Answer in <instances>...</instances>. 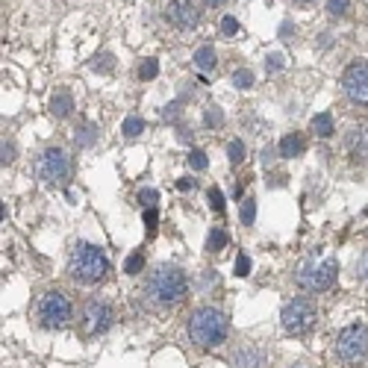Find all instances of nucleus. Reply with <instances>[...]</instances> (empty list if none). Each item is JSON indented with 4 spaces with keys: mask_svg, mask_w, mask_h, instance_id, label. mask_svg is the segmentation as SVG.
Listing matches in <instances>:
<instances>
[{
    "mask_svg": "<svg viewBox=\"0 0 368 368\" xmlns=\"http://www.w3.org/2000/svg\"><path fill=\"white\" fill-rule=\"evenodd\" d=\"M156 221H160L156 209H144V227H147V233H156Z\"/></svg>",
    "mask_w": 368,
    "mask_h": 368,
    "instance_id": "2f4dec72",
    "label": "nucleus"
},
{
    "mask_svg": "<svg viewBox=\"0 0 368 368\" xmlns=\"http://www.w3.org/2000/svg\"><path fill=\"white\" fill-rule=\"evenodd\" d=\"M188 165H192L195 171H204V168H206V153L204 151H192V153H188Z\"/></svg>",
    "mask_w": 368,
    "mask_h": 368,
    "instance_id": "a878e982",
    "label": "nucleus"
},
{
    "mask_svg": "<svg viewBox=\"0 0 368 368\" xmlns=\"http://www.w3.org/2000/svg\"><path fill=\"white\" fill-rule=\"evenodd\" d=\"M221 33H224V36H236L239 33V21L233 15H227L224 21H221Z\"/></svg>",
    "mask_w": 368,
    "mask_h": 368,
    "instance_id": "c85d7f7f",
    "label": "nucleus"
},
{
    "mask_svg": "<svg viewBox=\"0 0 368 368\" xmlns=\"http://www.w3.org/2000/svg\"><path fill=\"white\" fill-rule=\"evenodd\" d=\"M107 271H109V259L98 245L77 241V245L71 248L68 274L74 283H80V286H98V283L107 277Z\"/></svg>",
    "mask_w": 368,
    "mask_h": 368,
    "instance_id": "f03ea898",
    "label": "nucleus"
},
{
    "mask_svg": "<svg viewBox=\"0 0 368 368\" xmlns=\"http://www.w3.org/2000/svg\"><path fill=\"white\" fill-rule=\"evenodd\" d=\"M12 156H15V147L3 142V165H6V162H12Z\"/></svg>",
    "mask_w": 368,
    "mask_h": 368,
    "instance_id": "f704fd0d",
    "label": "nucleus"
},
{
    "mask_svg": "<svg viewBox=\"0 0 368 368\" xmlns=\"http://www.w3.org/2000/svg\"><path fill=\"white\" fill-rule=\"evenodd\" d=\"M224 245H227V233H224V230H221V227H215L213 233H209L206 250H209V254H215V250H221V248H224Z\"/></svg>",
    "mask_w": 368,
    "mask_h": 368,
    "instance_id": "aec40b11",
    "label": "nucleus"
},
{
    "mask_svg": "<svg viewBox=\"0 0 368 368\" xmlns=\"http://www.w3.org/2000/svg\"><path fill=\"white\" fill-rule=\"evenodd\" d=\"M233 83H236L239 89H250V86H254V74H250V71H236L233 74Z\"/></svg>",
    "mask_w": 368,
    "mask_h": 368,
    "instance_id": "b1692460",
    "label": "nucleus"
},
{
    "mask_svg": "<svg viewBox=\"0 0 368 368\" xmlns=\"http://www.w3.org/2000/svg\"><path fill=\"white\" fill-rule=\"evenodd\" d=\"M294 3H315V0H294Z\"/></svg>",
    "mask_w": 368,
    "mask_h": 368,
    "instance_id": "58836bf2",
    "label": "nucleus"
},
{
    "mask_svg": "<svg viewBox=\"0 0 368 368\" xmlns=\"http://www.w3.org/2000/svg\"><path fill=\"white\" fill-rule=\"evenodd\" d=\"M336 356L351 368L368 365V327L365 324H351V327H345L339 333V339H336Z\"/></svg>",
    "mask_w": 368,
    "mask_h": 368,
    "instance_id": "20e7f679",
    "label": "nucleus"
},
{
    "mask_svg": "<svg viewBox=\"0 0 368 368\" xmlns=\"http://www.w3.org/2000/svg\"><path fill=\"white\" fill-rule=\"evenodd\" d=\"M227 153H230V162H241V160H245V144H241V142H230Z\"/></svg>",
    "mask_w": 368,
    "mask_h": 368,
    "instance_id": "bb28decb",
    "label": "nucleus"
},
{
    "mask_svg": "<svg viewBox=\"0 0 368 368\" xmlns=\"http://www.w3.org/2000/svg\"><path fill=\"white\" fill-rule=\"evenodd\" d=\"M142 266H144V257H142V250H136V254L127 259V266H124V268H127V274H139Z\"/></svg>",
    "mask_w": 368,
    "mask_h": 368,
    "instance_id": "5701e85b",
    "label": "nucleus"
},
{
    "mask_svg": "<svg viewBox=\"0 0 368 368\" xmlns=\"http://www.w3.org/2000/svg\"><path fill=\"white\" fill-rule=\"evenodd\" d=\"M310 130H312V136H318V139H330V136H333V118H330V112L315 115L312 124H310Z\"/></svg>",
    "mask_w": 368,
    "mask_h": 368,
    "instance_id": "dca6fc26",
    "label": "nucleus"
},
{
    "mask_svg": "<svg viewBox=\"0 0 368 368\" xmlns=\"http://www.w3.org/2000/svg\"><path fill=\"white\" fill-rule=\"evenodd\" d=\"M362 274H365V280H368V254H365V259H362Z\"/></svg>",
    "mask_w": 368,
    "mask_h": 368,
    "instance_id": "e433bc0d",
    "label": "nucleus"
},
{
    "mask_svg": "<svg viewBox=\"0 0 368 368\" xmlns=\"http://www.w3.org/2000/svg\"><path fill=\"white\" fill-rule=\"evenodd\" d=\"M71 174V160L62 147H45L36 160V177L45 183H62Z\"/></svg>",
    "mask_w": 368,
    "mask_h": 368,
    "instance_id": "6e6552de",
    "label": "nucleus"
},
{
    "mask_svg": "<svg viewBox=\"0 0 368 368\" xmlns=\"http://www.w3.org/2000/svg\"><path fill=\"white\" fill-rule=\"evenodd\" d=\"M342 89L354 107L368 109V59H354L351 65L345 68Z\"/></svg>",
    "mask_w": 368,
    "mask_h": 368,
    "instance_id": "9d476101",
    "label": "nucleus"
},
{
    "mask_svg": "<svg viewBox=\"0 0 368 368\" xmlns=\"http://www.w3.org/2000/svg\"><path fill=\"white\" fill-rule=\"evenodd\" d=\"M195 65L201 68V71H213V68L218 65V59H215V50L209 47V45L197 47V50H195Z\"/></svg>",
    "mask_w": 368,
    "mask_h": 368,
    "instance_id": "f3484780",
    "label": "nucleus"
},
{
    "mask_svg": "<svg viewBox=\"0 0 368 368\" xmlns=\"http://www.w3.org/2000/svg\"><path fill=\"white\" fill-rule=\"evenodd\" d=\"M115 321V312L107 301L100 298H89L86 303H83L80 310V330L86 336H98V333H107L112 327Z\"/></svg>",
    "mask_w": 368,
    "mask_h": 368,
    "instance_id": "1a4fd4ad",
    "label": "nucleus"
},
{
    "mask_svg": "<svg viewBox=\"0 0 368 368\" xmlns=\"http://www.w3.org/2000/svg\"><path fill=\"white\" fill-rule=\"evenodd\" d=\"M188 292V283H186V274L171 262H160L151 277L144 283V298L151 301L153 310H171L177 307Z\"/></svg>",
    "mask_w": 368,
    "mask_h": 368,
    "instance_id": "f257e3e1",
    "label": "nucleus"
},
{
    "mask_svg": "<svg viewBox=\"0 0 368 368\" xmlns=\"http://www.w3.org/2000/svg\"><path fill=\"white\" fill-rule=\"evenodd\" d=\"M280 62H283V59H280V54L268 56V68H271V71H277V68H280Z\"/></svg>",
    "mask_w": 368,
    "mask_h": 368,
    "instance_id": "c9c22d12",
    "label": "nucleus"
},
{
    "mask_svg": "<svg viewBox=\"0 0 368 368\" xmlns=\"http://www.w3.org/2000/svg\"><path fill=\"white\" fill-rule=\"evenodd\" d=\"M94 136H98V127H94V124H83L80 130H74V139H77V144H83V147H89L94 142Z\"/></svg>",
    "mask_w": 368,
    "mask_h": 368,
    "instance_id": "6ab92c4d",
    "label": "nucleus"
},
{
    "mask_svg": "<svg viewBox=\"0 0 368 368\" xmlns=\"http://www.w3.org/2000/svg\"><path fill=\"white\" fill-rule=\"evenodd\" d=\"M221 121H224L221 109H218V107H209V109H206V127H221Z\"/></svg>",
    "mask_w": 368,
    "mask_h": 368,
    "instance_id": "cd10ccee",
    "label": "nucleus"
},
{
    "mask_svg": "<svg viewBox=\"0 0 368 368\" xmlns=\"http://www.w3.org/2000/svg\"><path fill=\"white\" fill-rule=\"evenodd\" d=\"M165 21L177 30H192L201 21V9L195 0H168L165 3Z\"/></svg>",
    "mask_w": 368,
    "mask_h": 368,
    "instance_id": "9b49d317",
    "label": "nucleus"
},
{
    "mask_svg": "<svg viewBox=\"0 0 368 368\" xmlns=\"http://www.w3.org/2000/svg\"><path fill=\"white\" fill-rule=\"evenodd\" d=\"M206 195H209V204H213L215 213H224V195H221L218 188H209Z\"/></svg>",
    "mask_w": 368,
    "mask_h": 368,
    "instance_id": "7c9ffc66",
    "label": "nucleus"
},
{
    "mask_svg": "<svg viewBox=\"0 0 368 368\" xmlns=\"http://www.w3.org/2000/svg\"><path fill=\"white\" fill-rule=\"evenodd\" d=\"M230 365L233 368H268V354L259 345H239L230 354Z\"/></svg>",
    "mask_w": 368,
    "mask_h": 368,
    "instance_id": "f8f14e48",
    "label": "nucleus"
},
{
    "mask_svg": "<svg viewBox=\"0 0 368 368\" xmlns=\"http://www.w3.org/2000/svg\"><path fill=\"white\" fill-rule=\"evenodd\" d=\"M327 12L336 15V18H342L345 12H348V0H327Z\"/></svg>",
    "mask_w": 368,
    "mask_h": 368,
    "instance_id": "393cba45",
    "label": "nucleus"
},
{
    "mask_svg": "<svg viewBox=\"0 0 368 368\" xmlns=\"http://www.w3.org/2000/svg\"><path fill=\"white\" fill-rule=\"evenodd\" d=\"M204 3H206V6H221L224 0H204Z\"/></svg>",
    "mask_w": 368,
    "mask_h": 368,
    "instance_id": "4c0bfd02",
    "label": "nucleus"
},
{
    "mask_svg": "<svg viewBox=\"0 0 368 368\" xmlns=\"http://www.w3.org/2000/svg\"><path fill=\"white\" fill-rule=\"evenodd\" d=\"M241 224H254V218H257V204H254V197H245V204H241Z\"/></svg>",
    "mask_w": 368,
    "mask_h": 368,
    "instance_id": "412c9836",
    "label": "nucleus"
},
{
    "mask_svg": "<svg viewBox=\"0 0 368 368\" xmlns=\"http://www.w3.org/2000/svg\"><path fill=\"white\" fill-rule=\"evenodd\" d=\"M248 271H250V259H248L245 254H241V257L236 259V274H239V277H245Z\"/></svg>",
    "mask_w": 368,
    "mask_h": 368,
    "instance_id": "473e14b6",
    "label": "nucleus"
},
{
    "mask_svg": "<svg viewBox=\"0 0 368 368\" xmlns=\"http://www.w3.org/2000/svg\"><path fill=\"white\" fill-rule=\"evenodd\" d=\"M121 133L127 136V139H136V136H142L144 133V121L139 118V115H130L127 121H124V127H121Z\"/></svg>",
    "mask_w": 368,
    "mask_h": 368,
    "instance_id": "a211bd4d",
    "label": "nucleus"
},
{
    "mask_svg": "<svg viewBox=\"0 0 368 368\" xmlns=\"http://www.w3.org/2000/svg\"><path fill=\"white\" fill-rule=\"evenodd\" d=\"M303 147H307L303 136L301 133H289V136H283V142H280V156L283 160H294V156L303 153Z\"/></svg>",
    "mask_w": 368,
    "mask_h": 368,
    "instance_id": "4468645a",
    "label": "nucleus"
},
{
    "mask_svg": "<svg viewBox=\"0 0 368 368\" xmlns=\"http://www.w3.org/2000/svg\"><path fill=\"white\" fill-rule=\"evenodd\" d=\"M36 321H39V327H45V330H59V327H65V324L71 321V301L65 298L62 292H45L41 298L36 301Z\"/></svg>",
    "mask_w": 368,
    "mask_h": 368,
    "instance_id": "39448f33",
    "label": "nucleus"
},
{
    "mask_svg": "<svg viewBox=\"0 0 368 368\" xmlns=\"http://www.w3.org/2000/svg\"><path fill=\"white\" fill-rule=\"evenodd\" d=\"M336 274H339V266H336L333 259H303L298 266V286H303L307 292H327L333 283H336Z\"/></svg>",
    "mask_w": 368,
    "mask_h": 368,
    "instance_id": "423d86ee",
    "label": "nucleus"
},
{
    "mask_svg": "<svg viewBox=\"0 0 368 368\" xmlns=\"http://www.w3.org/2000/svg\"><path fill=\"white\" fill-rule=\"evenodd\" d=\"M192 186H195L192 177H180V180H177V188H180V192H188Z\"/></svg>",
    "mask_w": 368,
    "mask_h": 368,
    "instance_id": "72a5a7b5",
    "label": "nucleus"
},
{
    "mask_svg": "<svg viewBox=\"0 0 368 368\" xmlns=\"http://www.w3.org/2000/svg\"><path fill=\"white\" fill-rule=\"evenodd\" d=\"M156 71H160V62H156V59H144L142 68H139V77H142V80H153Z\"/></svg>",
    "mask_w": 368,
    "mask_h": 368,
    "instance_id": "4be33fe9",
    "label": "nucleus"
},
{
    "mask_svg": "<svg viewBox=\"0 0 368 368\" xmlns=\"http://www.w3.org/2000/svg\"><path fill=\"white\" fill-rule=\"evenodd\" d=\"M139 201H142L147 209H156V201H160V195H156L153 188H144V192H139Z\"/></svg>",
    "mask_w": 368,
    "mask_h": 368,
    "instance_id": "c756f323",
    "label": "nucleus"
},
{
    "mask_svg": "<svg viewBox=\"0 0 368 368\" xmlns=\"http://www.w3.org/2000/svg\"><path fill=\"white\" fill-rule=\"evenodd\" d=\"M315 318H318V312H315V301L307 298V294H301V298H292L286 307L280 312V324H283V333L289 336H303L315 327Z\"/></svg>",
    "mask_w": 368,
    "mask_h": 368,
    "instance_id": "0eeeda50",
    "label": "nucleus"
},
{
    "mask_svg": "<svg viewBox=\"0 0 368 368\" xmlns=\"http://www.w3.org/2000/svg\"><path fill=\"white\" fill-rule=\"evenodd\" d=\"M345 147H348V153L356 162H368V124L354 127L348 133V139H345Z\"/></svg>",
    "mask_w": 368,
    "mask_h": 368,
    "instance_id": "ddd939ff",
    "label": "nucleus"
},
{
    "mask_svg": "<svg viewBox=\"0 0 368 368\" xmlns=\"http://www.w3.org/2000/svg\"><path fill=\"white\" fill-rule=\"evenodd\" d=\"M50 112H54L56 118H68V115L74 112V100H71V94L65 89L56 91L54 98H50Z\"/></svg>",
    "mask_w": 368,
    "mask_h": 368,
    "instance_id": "2eb2a0df",
    "label": "nucleus"
},
{
    "mask_svg": "<svg viewBox=\"0 0 368 368\" xmlns=\"http://www.w3.org/2000/svg\"><path fill=\"white\" fill-rule=\"evenodd\" d=\"M188 339H192L195 348H218L221 342L227 339V330H230V324H227V315L215 310V307H201V310H195L192 315H188Z\"/></svg>",
    "mask_w": 368,
    "mask_h": 368,
    "instance_id": "7ed1b4c3",
    "label": "nucleus"
}]
</instances>
